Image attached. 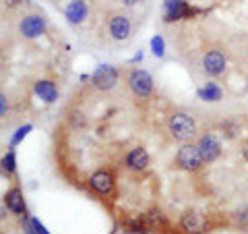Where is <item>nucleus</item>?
Returning a JSON list of instances; mask_svg holds the SVG:
<instances>
[{
  "instance_id": "1",
  "label": "nucleus",
  "mask_w": 248,
  "mask_h": 234,
  "mask_svg": "<svg viewBox=\"0 0 248 234\" xmlns=\"http://www.w3.org/2000/svg\"><path fill=\"white\" fill-rule=\"evenodd\" d=\"M168 131H170V135H172V139H176V141H180V143H190L199 133L195 116L184 112V110H176L170 114Z\"/></svg>"
},
{
  "instance_id": "2",
  "label": "nucleus",
  "mask_w": 248,
  "mask_h": 234,
  "mask_svg": "<svg viewBox=\"0 0 248 234\" xmlns=\"http://www.w3.org/2000/svg\"><path fill=\"white\" fill-rule=\"evenodd\" d=\"M174 164L180 170H186V172H197L205 164V158H203V153H201L199 145L190 141V143H182V147L178 150L176 158H174Z\"/></svg>"
},
{
  "instance_id": "3",
  "label": "nucleus",
  "mask_w": 248,
  "mask_h": 234,
  "mask_svg": "<svg viewBox=\"0 0 248 234\" xmlns=\"http://www.w3.org/2000/svg\"><path fill=\"white\" fill-rule=\"evenodd\" d=\"M126 83H128V87L130 91L135 93L137 98H141V100H147V98H151V93H153V77L145 71V68H130L128 75H126Z\"/></svg>"
},
{
  "instance_id": "4",
  "label": "nucleus",
  "mask_w": 248,
  "mask_h": 234,
  "mask_svg": "<svg viewBox=\"0 0 248 234\" xmlns=\"http://www.w3.org/2000/svg\"><path fill=\"white\" fill-rule=\"evenodd\" d=\"M118 68L112 67V65H99L95 71L91 73V85L95 87L97 91H110L116 87L118 83Z\"/></svg>"
},
{
  "instance_id": "5",
  "label": "nucleus",
  "mask_w": 248,
  "mask_h": 234,
  "mask_svg": "<svg viewBox=\"0 0 248 234\" xmlns=\"http://www.w3.org/2000/svg\"><path fill=\"white\" fill-rule=\"evenodd\" d=\"M46 29H48V23H46V17L40 13H27L19 23V33L27 37V40H35V37L44 35Z\"/></svg>"
},
{
  "instance_id": "6",
  "label": "nucleus",
  "mask_w": 248,
  "mask_h": 234,
  "mask_svg": "<svg viewBox=\"0 0 248 234\" xmlns=\"http://www.w3.org/2000/svg\"><path fill=\"white\" fill-rule=\"evenodd\" d=\"M108 31L114 37L116 42H124L128 40L130 33H133V23L126 13H112L110 21H108Z\"/></svg>"
},
{
  "instance_id": "7",
  "label": "nucleus",
  "mask_w": 248,
  "mask_h": 234,
  "mask_svg": "<svg viewBox=\"0 0 248 234\" xmlns=\"http://www.w3.org/2000/svg\"><path fill=\"white\" fill-rule=\"evenodd\" d=\"M197 13V9H192L188 4V0H164V21L174 23L186 17H192Z\"/></svg>"
},
{
  "instance_id": "8",
  "label": "nucleus",
  "mask_w": 248,
  "mask_h": 234,
  "mask_svg": "<svg viewBox=\"0 0 248 234\" xmlns=\"http://www.w3.org/2000/svg\"><path fill=\"white\" fill-rule=\"evenodd\" d=\"M226 67H228V60H226V54L221 50L213 48L203 56V71L209 77H221L226 73Z\"/></svg>"
},
{
  "instance_id": "9",
  "label": "nucleus",
  "mask_w": 248,
  "mask_h": 234,
  "mask_svg": "<svg viewBox=\"0 0 248 234\" xmlns=\"http://www.w3.org/2000/svg\"><path fill=\"white\" fill-rule=\"evenodd\" d=\"M197 145H199L201 153H203L205 164H211L221 155V141L217 135H213V133H203V135L199 137Z\"/></svg>"
},
{
  "instance_id": "10",
  "label": "nucleus",
  "mask_w": 248,
  "mask_h": 234,
  "mask_svg": "<svg viewBox=\"0 0 248 234\" xmlns=\"http://www.w3.org/2000/svg\"><path fill=\"white\" fill-rule=\"evenodd\" d=\"M89 186L97 195H102V197H110L116 189V181H114V174L110 170H97V172H93L91 178H89Z\"/></svg>"
},
{
  "instance_id": "11",
  "label": "nucleus",
  "mask_w": 248,
  "mask_h": 234,
  "mask_svg": "<svg viewBox=\"0 0 248 234\" xmlns=\"http://www.w3.org/2000/svg\"><path fill=\"white\" fill-rule=\"evenodd\" d=\"M207 226H209L207 216L199 214V212H186L180 217V228L186 234H205Z\"/></svg>"
},
{
  "instance_id": "12",
  "label": "nucleus",
  "mask_w": 248,
  "mask_h": 234,
  "mask_svg": "<svg viewBox=\"0 0 248 234\" xmlns=\"http://www.w3.org/2000/svg\"><path fill=\"white\" fill-rule=\"evenodd\" d=\"M64 17L71 25H81V23L89 17V4L85 0H71L64 6Z\"/></svg>"
},
{
  "instance_id": "13",
  "label": "nucleus",
  "mask_w": 248,
  "mask_h": 234,
  "mask_svg": "<svg viewBox=\"0 0 248 234\" xmlns=\"http://www.w3.org/2000/svg\"><path fill=\"white\" fill-rule=\"evenodd\" d=\"M147 166H149V153H147L145 147H133L126 153V168L133 170V172H145Z\"/></svg>"
},
{
  "instance_id": "14",
  "label": "nucleus",
  "mask_w": 248,
  "mask_h": 234,
  "mask_svg": "<svg viewBox=\"0 0 248 234\" xmlns=\"http://www.w3.org/2000/svg\"><path fill=\"white\" fill-rule=\"evenodd\" d=\"M4 205L9 207V212H13L15 216H23L27 214V205H25V197H23V193L19 186H13L4 193Z\"/></svg>"
},
{
  "instance_id": "15",
  "label": "nucleus",
  "mask_w": 248,
  "mask_h": 234,
  "mask_svg": "<svg viewBox=\"0 0 248 234\" xmlns=\"http://www.w3.org/2000/svg\"><path fill=\"white\" fill-rule=\"evenodd\" d=\"M35 96L42 98L46 104H54L58 100V87L50 79H40L35 83Z\"/></svg>"
},
{
  "instance_id": "16",
  "label": "nucleus",
  "mask_w": 248,
  "mask_h": 234,
  "mask_svg": "<svg viewBox=\"0 0 248 234\" xmlns=\"http://www.w3.org/2000/svg\"><path fill=\"white\" fill-rule=\"evenodd\" d=\"M197 96L199 100H203V102H219L221 96H223V89L219 87V83H215V81H207L203 87H201L197 91Z\"/></svg>"
},
{
  "instance_id": "17",
  "label": "nucleus",
  "mask_w": 248,
  "mask_h": 234,
  "mask_svg": "<svg viewBox=\"0 0 248 234\" xmlns=\"http://www.w3.org/2000/svg\"><path fill=\"white\" fill-rule=\"evenodd\" d=\"M151 52H153L155 58H164V54H166V42H164V37H161L159 33L151 37Z\"/></svg>"
},
{
  "instance_id": "18",
  "label": "nucleus",
  "mask_w": 248,
  "mask_h": 234,
  "mask_svg": "<svg viewBox=\"0 0 248 234\" xmlns=\"http://www.w3.org/2000/svg\"><path fill=\"white\" fill-rule=\"evenodd\" d=\"M2 170H4L6 174H15V170H17V160H15L13 147L4 153V158H2Z\"/></svg>"
},
{
  "instance_id": "19",
  "label": "nucleus",
  "mask_w": 248,
  "mask_h": 234,
  "mask_svg": "<svg viewBox=\"0 0 248 234\" xmlns=\"http://www.w3.org/2000/svg\"><path fill=\"white\" fill-rule=\"evenodd\" d=\"M31 129H33V127H31V124H23V127H19L17 131H15V135L11 137V147L19 145V143L23 141V139H25V137L29 135V133H31Z\"/></svg>"
},
{
  "instance_id": "20",
  "label": "nucleus",
  "mask_w": 248,
  "mask_h": 234,
  "mask_svg": "<svg viewBox=\"0 0 248 234\" xmlns=\"http://www.w3.org/2000/svg\"><path fill=\"white\" fill-rule=\"evenodd\" d=\"M238 124H234L232 120H228V122H223V131H226V135L228 137H236V133H238Z\"/></svg>"
},
{
  "instance_id": "21",
  "label": "nucleus",
  "mask_w": 248,
  "mask_h": 234,
  "mask_svg": "<svg viewBox=\"0 0 248 234\" xmlns=\"http://www.w3.org/2000/svg\"><path fill=\"white\" fill-rule=\"evenodd\" d=\"M29 220H31V224H33V228H35L37 232H40V234H50V232H48V228H46V226H44L40 220H37V217H29Z\"/></svg>"
},
{
  "instance_id": "22",
  "label": "nucleus",
  "mask_w": 248,
  "mask_h": 234,
  "mask_svg": "<svg viewBox=\"0 0 248 234\" xmlns=\"http://www.w3.org/2000/svg\"><path fill=\"white\" fill-rule=\"evenodd\" d=\"M23 226H25V234H40V232L33 228V224H31V220H29L27 216H25V222H23Z\"/></svg>"
},
{
  "instance_id": "23",
  "label": "nucleus",
  "mask_w": 248,
  "mask_h": 234,
  "mask_svg": "<svg viewBox=\"0 0 248 234\" xmlns=\"http://www.w3.org/2000/svg\"><path fill=\"white\" fill-rule=\"evenodd\" d=\"M6 108H9V102H6V96L2 93V96H0V114L2 116H6Z\"/></svg>"
},
{
  "instance_id": "24",
  "label": "nucleus",
  "mask_w": 248,
  "mask_h": 234,
  "mask_svg": "<svg viewBox=\"0 0 248 234\" xmlns=\"http://www.w3.org/2000/svg\"><path fill=\"white\" fill-rule=\"evenodd\" d=\"M242 155H244V160L248 162V139H246V141L242 143Z\"/></svg>"
},
{
  "instance_id": "25",
  "label": "nucleus",
  "mask_w": 248,
  "mask_h": 234,
  "mask_svg": "<svg viewBox=\"0 0 248 234\" xmlns=\"http://www.w3.org/2000/svg\"><path fill=\"white\" fill-rule=\"evenodd\" d=\"M143 60V52H137L133 58H130V62H141Z\"/></svg>"
},
{
  "instance_id": "26",
  "label": "nucleus",
  "mask_w": 248,
  "mask_h": 234,
  "mask_svg": "<svg viewBox=\"0 0 248 234\" xmlns=\"http://www.w3.org/2000/svg\"><path fill=\"white\" fill-rule=\"evenodd\" d=\"M120 2H122L124 6H135V4L139 2V0H120Z\"/></svg>"
}]
</instances>
